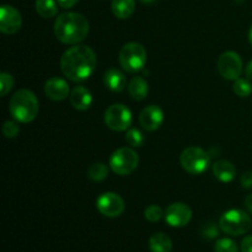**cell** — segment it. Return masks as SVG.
<instances>
[{
    "label": "cell",
    "mask_w": 252,
    "mask_h": 252,
    "mask_svg": "<svg viewBox=\"0 0 252 252\" xmlns=\"http://www.w3.org/2000/svg\"><path fill=\"white\" fill-rule=\"evenodd\" d=\"M97 57L93 48L75 44L63 53L61 58L62 73L71 81H84L94 74Z\"/></svg>",
    "instance_id": "6da1fadb"
},
{
    "label": "cell",
    "mask_w": 252,
    "mask_h": 252,
    "mask_svg": "<svg viewBox=\"0 0 252 252\" xmlns=\"http://www.w3.org/2000/svg\"><path fill=\"white\" fill-rule=\"evenodd\" d=\"M90 31L89 20L79 12H62L54 22V34L64 44H78Z\"/></svg>",
    "instance_id": "7a4b0ae2"
},
{
    "label": "cell",
    "mask_w": 252,
    "mask_h": 252,
    "mask_svg": "<svg viewBox=\"0 0 252 252\" xmlns=\"http://www.w3.org/2000/svg\"><path fill=\"white\" fill-rule=\"evenodd\" d=\"M9 111L16 122H32L38 115V98L29 89H20L10 98Z\"/></svg>",
    "instance_id": "3957f363"
},
{
    "label": "cell",
    "mask_w": 252,
    "mask_h": 252,
    "mask_svg": "<svg viewBox=\"0 0 252 252\" xmlns=\"http://www.w3.org/2000/svg\"><path fill=\"white\" fill-rule=\"evenodd\" d=\"M147 51L143 44L138 42H128L121 48L118 61L123 70L128 73H137L147 64Z\"/></svg>",
    "instance_id": "277c9868"
},
{
    "label": "cell",
    "mask_w": 252,
    "mask_h": 252,
    "mask_svg": "<svg viewBox=\"0 0 252 252\" xmlns=\"http://www.w3.org/2000/svg\"><path fill=\"white\" fill-rule=\"evenodd\" d=\"M251 226L250 216L241 209H229L219 219L220 230L231 236L244 235L250 230Z\"/></svg>",
    "instance_id": "5b68a950"
},
{
    "label": "cell",
    "mask_w": 252,
    "mask_h": 252,
    "mask_svg": "<svg viewBox=\"0 0 252 252\" xmlns=\"http://www.w3.org/2000/svg\"><path fill=\"white\" fill-rule=\"evenodd\" d=\"M180 162L185 171L191 175H199L211 165V155L199 147H189L180 155Z\"/></svg>",
    "instance_id": "8992f818"
},
{
    "label": "cell",
    "mask_w": 252,
    "mask_h": 252,
    "mask_svg": "<svg viewBox=\"0 0 252 252\" xmlns=\"http://www.w3.org/2000/svg\"><path fill=\"white\" fill-rule=\"evenodd\" d=\"M108 165L115 174L126 176V175L132 174L137 169L139 165V157L134 149L123 147L112 153Z\"/></svg>",
    "instance_id": "52a82bcc"
},
{
    "label": "cell",
    "mask_w": 252,
    "mask_h": 252,
    "mask_svg": "<svg viewBox=\"0 0 252 252\" xmlns=\"http://www.w3.org/2000/svg\"><path fill=\"white\" fill-rule=\"evenodd\" d=\"M105 123L115 132H123L129 129L132 125V111L123 103H115L105 111Z\"/></svg>",
    "instance_id": "ba28073f"
},
{
    "label": "cell",
    "mask_w": 252,
    "mask_h": 252,
    "mask_svg": "<svg viewBox=\"0 0 252 252\" xmlns=\"http://www.w3.org/2000/svg\"><path fill=\"white\" fill-rule=\"evenodd\" d=\"M243 59L236 52H224L217 62L219 74L226 80H234L240 78L243 73Z\"/></svg>",
    "instance_id": "9c48e42d"
},
{
    "label": "cell",
    "mask_w": 252,
    "mask_h": 252,
    "mask_svg": "<svg viewBox=\"0 0 252 252\" xmlns=\"http://www.w3.org/2000/svg\"><path fill=\"white\" fill-rule=\"evenodd\" d=\"M96 208L102 216L108 218H117L123 214L126 204L120 194L115 192H105L96 199Z\"/></svg>",
    "instance_id": "30bf717a"
},
{
    "label": "cell",
    "mask_w": 252,
    "mask_h": 252,
    "mask_svg": "<svg viewBox=\"0 0 252 252\" xmlns=\"http://www.w3.org/2000/svg\"><path fill=\"white\" fill-rule=\"evenodd\" d=\"M192 219V209L189 204L176 202L170 204L165 211V220L172 228L186 226Z\"/></svg>",
    "instance_id": "8fae6325"
},
{
    "label": "cell",
    "mask_w": 252,
    "mask_h": 252,
    "mask_svg": "<svg viewBox=\"0 0 252 252\" xmlns=\"http://www.w3.org/2000/svg\"><path fill=\"white\" fill-rule=\"evenodd\" d=\"M22 16L16 7L2 5L0 7V31L5 34H14L21 29Z\"/></svg>",
    "instance_id": "7c38bea8"
},
{
    "label": "cell",
    "mask_w": 252,
    "mask_h": 252,
    "mask_svg": "<svg viewBox=\"0 0 252 252\" xmlns=\"http://www.w3.org/2000/svg\"><path fill=\"white\" fill-rule=\"evenodd\" d=\"M162 122H164V111L157 105L148 106L139 115V125L148 132L157 130L162 125Z\"/></svg>",
    "instance_id": "4fadbf2b"
},
{
    "label": "cell",
    "mask_w": 252,
    "mask_h": 252,
    "mask_svg": "<svg viewBox=\"0 0 252 252\" xmlns=\"http://www.w3.org/2000/svg\"><path fill=\"white\" fill-rule=\"evenodd\" d=\"M44 94L47 97L53 101H63L70 95V89L66 80L53 76L44 84Z\"/></svg>",
    "instance_id": "5bb4252c"
},
{
    "label": "cell",
    "mask_w": 252,
    "mask_h": 252,
    "mask_svg": "<svg viewBox=\"0 0 252 252\" xmlns=\"http://www.w3.org/2000/svg\"><path fill=\"white\" fill-rule=\"evenodd\" d=\"M70 105L78 111H86L93 105V94L85 86H75L69 95Z\"/></svg>",
    "instance_id": "9a60e30c"
},
{
    "label": "cell",
    "mask_w": 252,
    "mask_h": 252,
    "mask_svg": "<svg viewBox=\"0 0 252 252\" xmlns=\"http://www.w3.org/2000/svg\"><path fill=\"white\" fill-rule=\"evenodd\" d=\"M103 83H105L106 88H108L113 93H122L127 86V78L122 71L112 68L105 71Z\"/></svg>",
    "instance_id": "2e32d148"
},
{
    "label": "cell",
    "mask_w": 252,
    "mask_h": 252,
    "mask_svg": "<svg viewBox=\"0 0 252 252\" xmlns=\"http://www.w3.org/2000/svg\"><path fill=\"white\" fill-rule=\"evenodd\" d=\"M213 175L220 182H231L236 176V167L228 160H218L213 164Z\"/></svg>",
    "instance_id": "e0dca14e"
},
{
    "label": "cell",
    "mask_w": 252,
    "mask_h": 252,
    "mask_svg": "<svg viewBox=\"0 0 252 252\" xmlns=\"http://www.w3.org/2000/svg\"><path fill=\"white\" fill-rule=\"evenodd\" d=\"M128 93L135 101L144 100L149 93V84L142 76H134L128 84Z\"/></svg>",
    "instance_id": "ac0fdd59"
},
{
    "label": "cell",
    "mask_w": 252,
    "mask_h": 252,
    "mask_svg": "<svg viewBox=\"0 0 252 252\" xmlns=\"http://www.w3.org/2000/svg\"><path fill=\"white\" fill-rule=\"evenodd\" d=\"M112 12L116 17L126 20L133 15L135 10V0H112Z\"/></svg>",
    "instance_id": "d6986e66"
},
{
    "label": "cell",
    "mask_w": 252,
    "mask_h": 252,
    "mask_svg": "<svg viewBox=\"0 0 252 252\" xmlns=\"http://www.w3.org/2000/svg\"><path fill=\"white\" fill-rule=\"evenodd\" d=\"M149 249L152 252H172V241L166 234L157 233L149 239Z\"/></svg>",
    "instance_id": "ffe728a7"
},
{
    "label": "cell",
    "mask_w": 252,
    "mask_h": 252,
    "mask_svg": "<svg viewBox=\"0 0 252 252\" xmlns=\"http://www.w3.org/2000/svg\"><path fill=\"white\" fill-rule=\"evenodd\" d=\"M58 2L56 0H36V11L43 19H51L58 14Z\"/></svg>",
    "instance_id": "44dd1931"
},
{
    "label": "cell",
    "mask_w": 252,
    "mask_h": 252,
    "mask_svg": "<svg viewBox=\"0 0 252 252\" xmlns=\"http://www.w3.org/2000/svg\"><path fill=\"white\" fill-rule=\"evenodd\" d=\"M108 166L103 162H94L88 169V177L94 182H101L108 176Z\"/></svg>",
    "instance_id": "7402d4cb"
},
{
    "label": "cell",
    "mask_w": 252,
    "mask_h": 252,
    "mask_svg": "<svg viewBox=\"0 0 252 252\" xmlns=\"http://www.w3.org/2000/svg\"><path fill=\"white\" fill-rule=\"evenodd\" d=\"M233 91L239 97H249L252 94V84L248 78H239L234 81Z\"/></svg>",
    "instance_id": "603a6c76"
},
{
    "label": "cell",
    "mask_w": 252,
    "mask_h": 252,
    "mask_svg": "<svg viewBox=\"0 0 252 252\" xmlns=\"http://www.w3.org/2000/svg\"><path fill=\"white\" fill-rule=\"evenodd\" d=\"M165 217V212L162 211L161 207L157 206V204H152V206H148L144 209V218L148 221H152V223H157L160 221Z\"/></svg>",
    "instance_id": "cb8c5ba5"
},
{
    "label": "cell",
    "mask_w": 252,
    "mask_h": 252,
    "mask_svg": "<svg viewBox=\"0 0 252 252\" xmlns=\"http://www.w3.org/2000/svg\"><path fill=\"white\" fill-rule=\"evenodd\" d=\"M126 142L133 148L142 147L143 143H144V135L137 128H129L126 133Z\"/></svg>",
    "instance_id": "d4e9b609"
},
{
    "label": "cell",
    "mask_w": 252,
    "mask_h": 252,
    "mask_svg": "<svg viewBox=\"0 0 252 252\" xmlns=\"http://www.w3.org/2000/svg\"><path fill=\"white\" fill-rule=\"evenodd\" d=\"M214 251L216 252H239L238 244L229 238H223L217 240L214 244Z\"/></svg>",
    "instance_id": "484cf974"
},
{
    "label": "cell",
    "mask_w": 252,
    "mask_h": 252,
    "mask_svg": "<svg viewBox=\"0 0 252 252\" xmlns=\"http://www.w3.org/2000/svg\"><path fill=\"white\" fill-rule=\"evenodd\" d=\"M14 78L11 74L9 73H1L0 74V95L5 96L12 88H14Z\"/></svg>",
    "instance_id": "4316f807"
},
{
    "label": "cell",
    "mask_w": 252,
    "mask_h": 252,
    "mask_svg": "<svg viewBox=\"0 0 252 252\" xmlns=\"http://www.w3.org/2000/svg\"><path fill=\"white\" fill-rule=\"evenodd\" d=\"M20 132V127L15 121H6L2 125V134L6 138H15Z\"/></svg>",
    "instance_id": "83f0119b"
},
{
    "label": "cell",
    "mask_w": 252,
    "mask_h": 252,
    "mask_svg": "<svg viewBox=\"0 0 252 252\" xmlns=\"http://www.w3.org/2000/svg\"><path fill=\"white\" fill-rule=\"evenodd\" d=\"M201 233L203 238L208 239V240H213V239H216L219 235V229L214 223H207L202 228Z\"/></svg>",
    "instance_id": "f1b7e54d"
},
{
    "label": "cell",
    "mask_w": 252,
    "mask_h": 252,
    "mask_svg": "<svg viewBox=\"0 0 252 252\" xmlns=\"http://www.w3.org/2000/svg\"><path fill=\"white\" fill-rule=\"evenodd\" d=\"M241 186L246 189H252V171H246L240 177Z\"/></svg>",
    "instance_id": "f546056e"
},
{
    "label": "cell",
    "mask_w": 252,
    "mask_h": 252,
    "mask_svg": "<svg viewBox=\"0 0 252 252\" xmlns=\"http://www.w3.org/2000/svg\"><path fill=\"white\" fill-rule=\"evenodd\" d=\"M241 252H252V235L246 236L241 241Z\"/></svg>",
    "instance_id": "4dcf8cb0"
},
{
    "label": "cell",
    "mask_w": 252,
    "mask_h": 252,
    "mask_svg": "<svg viewBox=\"0 0 252 252\" xmlns=\"http://www.w3.org/2000/svg\"><path fill=\"white\" fill-rule=\"evenodd\" d=\"M78 1L79 0H57V2H58L62 9H70V7L75 6Z\"/></svg>",
    "instance_id": "1f68e13d"
},
{
    "label": "cell",
    "mask_w": 252,
    "mask_h": 252,
    "mask_svg": "<svg viewBox=\"0 0 252 252\" xmlns=\"http://www.w3.org/2000/svg\"><path fill=\"white\" fill-rule=\"evenodd\" d=\"M244 203H245L246 209H248V211L250 212V213L252 214V193L249 194V196L246 197L245 202H244Z\"/></svg>",
    "instance_id": "d6a6232c"
},
{
    "label": "cell",
    "mask_w": 252,
    "mask_h": 252,
    "mask_svg": "<svg viewBox=\"0 0 252 252\" xmlns=\"http://www.w3.org/2000/svg\"><path fill=\"white\" fill-rule=\"evenodd\" d=\"M245 75L249 80H252V61L249 62L248 65H246L245 69Z\"/></svg>",
    "instance_id": "836d02e7"
},
{
    "label": "cell",
    "mask_w": 252,
    "mask_h": 252,
    "mask_svg": "<svg viewBox=\"0 0 252 252\" xmlns=\"http://www.w3.org/2000/svg\"><path fill=\"white\" fill-rule=\"evenodd\" d=\"M249 42H250L252 46V26L250 27V30H249Z\"/></svg>",
    "instance_id": "e575fe53"
},
{
    "label": "cell",
    "mask_w": 252,
    "mask_h": 252,
    "mask_svg": "<svg viewBox=\"0 0 252 252\" xmlns=\"http://www.w3.org/2000/svg\"><path fill=\"white\" fill-rule=\"evenodd\" d=\"M142 2H144V4H152V2H154L155 0H140Z\"/></svg>",
    "instance_id": "d590c367"
}]
</instances>
